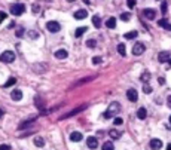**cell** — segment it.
<instances>
[{
    "instance_id": "c3c4849f",
    "label": "cell",
    "mask_w": 171,
    "mask_h": 150,
    "mask_svg": "<svg viewBox=\"0 0 171 150\" xmlns=\"http://www.w3.org/2000/svg\"><path fill=\"white\" fill-rule=\"evenodd\" d=\"M167 150H171V144H168V147H167Z\"/></svg>"
},
{
    "instance_id": "816d5d0a",
    "label": "cell",
    "mask_w": 171,
    "mask_h": 150,
    "mask_svg": "<svg viewBox=\"0 0 171 150\" xmlns=\"http://www.w3.org/2000/svg\"><path fill=\"white\" fill-rule=\"evenodd\" d=\"M170 125H171V116H170Z\"/></svg>"
},
{
    "instance_id": "ab89813d",
    "label": "cell",
    "mask_w": 171,
    "mask_h": 150,
    "mask_svg": "<svg viewBox=\"0 0 171 150\" xmlns=\"http://www.w3.org/2000/svg\"><path fill=\"white\" fill-rule=\"evenodd\" d=\"M39 10H40V6H39L37 3H34V5H33V12H34V14H37Z\"/></svg>"
},
{
    "instance_id": "52a82bcc",
    "label": "cell",
    "mask_w": 171,
    "mask_h": 150,
    "mask_svg": "<svg viewBox=\"0 0 171 150\" xmlns=\"http://www.w3.org/2000/svg\"><path fill=\"white\" fill-rule=\"evenodd\" d=\"M127 98L129 100L131 103H136L137 100H138V94H137V91H136V89H133V88H129V89L127 91Z\"/></svg>"
},
{
    "instance_id": "bcb514c9",
    "label": "cell",
    "mask_w": 171,
    "mask_h": 150,
    "mask_svg": "<svg viewBox=\"0 0 171 150\" xmlns=\"http://www.w3.org/2000/svg\"><path fill=\"white\" fill-rule=\"evenodd\" d=\"M3 115H5V110L0 109V118H3Z\"/></svg>"
},
{
    "instance_id": "5b68a950",
    "label": "cell",
    "mask_w": 171,
    "mask_h": 150,
    "mask_svg": "<svg viewBox=\"0 0 171 150\" xmlns=\"http://www.w3.org/2000/svg\"><path fill=\"white\" fill-rule=\"evenodd\" d=\"M46 30L51 31V33H58L61 30V24L58 21H49L46 24Z\"/></svg>"
},
{
    "instance_id": "ffe728a7",
    "label": "cell",
    "mask_w": 171,
    "mask_h": 150,
    "mask_svg": "<svg viewBox=\"0 0 171 150\" xmlns=\"http://www.w3.org/2000/svg\"><path fill=\"white\" fill-rule=\"evenodd\" d=\"M106 26H107V28H112V30H113V28L116 27V18H115V17H110V18L106 21Z\"/></svg>"
},
{
    "instance_id": "74e56055",
    "label": "cell",
    "mask_w": 171,
    "mask_h": 150,
    "mask_svg": "<svg viewBox=\"0 0 171 150\" xmlns=\"http://www.w3.org/2000/svg\"><path fill=\"white\" fill-rule=\"evenodd\" d=\"M100 62H101V58H100V57H94V58H92V64H94V66L100 64Z\"/></svg>"
},
{
    "instance_id": "ba28073f",
    "label": "cell",
    "mask_w": 171,
    "mask_h": 150,
    "mask_svg": "<svg viewBox=\"0 0 171 150\" xmlns=\"http://www.w3.org/2000/svg\"><path fill=\"white\" fill-rule=\"evenodd\" d=\"M143 15L146 17L147 19L152 21V19L156 18V10H155V9H150V8H149V9H144V10H143Z\"/></svg>"
},
{
    "instance_id": "9a60e30c",
    "label": "cell",
    "mask_w": 171,
    "mask_h": 150,
    "mask_svg": "<svg viewBox=\"0 0 171 150\" xmlns=\"http://www.w3.org/2000/svg\"><path fill=\"white\" fill-rule=\"evenodd\" d=\"M33 68H34L36 73H45L48 70V64H42V62H40V64H34Z\"/></svg>"
},
{
    "instance_id": "d6986e66",
    "label": "cell",
    "mask_w": 171,
    "mask_h": 150,
    "mask_svg": "<svg viewBox=\"0 0 171 150\" xmlns=\"http://www.w3.org/2000/svg\"><path fill=\"white\" fill-rule=\"evenodd\" d=\"M137 118L140 119V120H144L147 118V111H146V109L144 107H140L138 110H137Z\"/></svg>"
},
{
    "instance_id": "7402d4cb",
    "label": "cell",
    "mask_w": 171,
    "mask_h": 150,
    "mask_svg": "<svg viewBox=\"0 0 171 150\" xmlns=\"http://www.w3.org/2000/svg\"><path fill=\"white\" fill-rule=\"evenodd\" d=\"M91 80H94V76H91V77H85V79L77 80V82L73 85V88H74V86H81V85H83V83H86V82H91Z\"/></svg>"
},
{
    "instance_id": "d4e9b609",
    "label": "cell",
    "mask_w": 171,
    "mask_h": 150,
    "mask_svg": "<svg viewBox=\"0 0 171 150\" xmlns=\"http://www.w3.org/2000/svg\"><path fill=\"white\" fill-rule=\"evenodd\" d=\"M34 146L36 147H43L45 146V140L42 138V137H36L34 138Z\"/></svg>"
},
{
    "instance_id": "f6af8a7d",
    "label": "cell",
    "mask_w": 171,
    "mask_h": 150,
    "mask_svg": "<svg viewBox=\"0 0 171 150\" xmlns=\"http://www.w3.org/2000/svg\"><path fill=\"white\" fill-rule=\"evenodd\" d=\"M158 80H159V85H165V79L164 77H159Z\"/></svg>"
},
{
    "instance_id": "ee69618b",
    "label": "cell",
    "mask_w": 171,
    "mask_h": 150,
    "mask_svg": "<svg viewBox=\"0 0 171 150\" xmlns=\"http://www.w3.org/2000/svg\"><path fill=\"white\" fill-rule=\"evenodd\" d=\"M167 104H168V107L171 109V95H168V98H167Z\"/></svg>"
},
{
    "instance_id": "5bb4252c",
    "label": "cell",
    "mask_w": 171,
    "mask_h": 150,
    "mask_svg": "<svg viewBox=\"0 0 171 150\" xmlns=\"http://www.w3.org/2000/svg\"><path fill=\"white\" fill-rule=\"evenodd\" d=\"M158 26H159L161 28H164V30H171V24H170V21H167L165 18L164 19H159V21H158Z\"/></svg>"
},
{
    "instance_id": "8fae6325",
    "label": "cell",
    "mask_w": 171,
    "mask_h": 150,
    "mask_svg": "<svg viewBox=\"0 0 171 150\" xmlns=\"http://www.w3.org/2000/svg\"><path fill=\"white\" fill-rule=\"evenodd\" d=\"M162 147V141L159 138H152L150 140V149L152 150H159Z\"/></svg>"
},
{
    "instance_id": "7a4b0ae2",
    "label": "cell",
    "mask_w": 171,
    "mask_h": 150,
    "mask_svg": "<svg viewBox=\"0 0 171 150\" xmlns=\"http://www.w3.org/2000/svg\"><path fill=\"white\" fill-rule=\"evenodd\" d=\"M25 12V5L24 3H15L10 6V14L15 15V17H19Z\"/></svg>"
},
{
    "instance_id": "4316f807",
    "label": "cell",
    "mask_w": 171,
    "mask_h": 150,
    "mask_svg": "<svg viewBox=\"0 0 171 150\" xmlns=\"http://www.w3.org/2000/svg\"><path fill=\"white\" fill-rule=\"evenodd\" d=\"M88 31V28L86 27H79L77 30H76V33H74V37H81L83 33H86Z\"/></svg>"
},
{
    "instance_id": "f907efd6",
    "label": "cell",
    "mask_w": 171,
    "mask_h": 150,
    "mask_svg": "<svg viewBox=\"0 0 171 150\" xmlns=\"http://www.w3.org/2000/svg\"><path fill=\"white\" fill-rule=\"evenodd\" d=\"M168 62H170V66H171V58H170V59H168Z\"/></svg>"
},
{
    "instance_id": "681fc988",
    "label": "cell",
    "mask_w": 171,
    "mask_h": 150,
    "mask_svg": "<svg viewBox=\"0 0 171 150\" xmlns=\"http://www.w3.org/2000/svg\"><path fill=\"white\" fill-rule=\"evenodd\" d=\"M67 2H70V3H72V2H76V0H67Z\"/></svg>"
},
{
    "instance_id": "836d02e7",
    "label": "cell",
    "mask_w": 171,
    "mask_h": 150,
    "mask_svg": "<svg viewBox=\"0 0 171 150\" xmlns=\"http://www.w3.org/2000/svg\"><path fill=\"white\" fill-rule=\"evenodd\" d=\"M34 101H36V104H37V107H39V109H43V101L40 100V97H39V95L34 98Z\"/></svg>"
},
{
    "instance_id": "484cf974",
    "label": "cell",
    "mask_w": 171,
    "mask_h": 150,
    "mask_svg": "<svg viewBox=\"0 0 171 150\" xmlns=\"http://www.w3.org/2000/svg\"><path fill=\"white\" fill-rule=\"evenodd\" d=\"M117 52H119V55H122V57L127 55V49H125V45H124V43H119V45H117Z\"/></svg>"
},
{
    "instance_id": "603a6c76",
    "label": "cell",
    "mask_w": 171,
    "mask_h": 150,
    "mask_svg": "<svg viewBox=\"0 0 171 150\" xmlns=\"http://www.w3.org/2000/svg\"><path fill=\"white\" fill-rule=\"evenodd\" d=\"M137 36H138V31L134 30V31H128V33H125L124 37H125V39H128V40H131V39H136Z\"/></svg>"
},
{
    "instance_id": "2e32d148",
    "label": "cell",
    "mask_w": 171,
    "mask_h": 150,
    "mask_svg": "<svg viewBox=\"0 0 171 150\" xmlns=\"http://www.w3.org/2000/svg\"><path fill=\"white\" fill-rule=\"evenodd\" d=\"M82 138H83V135L81 134V132H77V131H74V132H72L70 134V140L72 141H82Z\"/></svg>"
},
{
    "instance_id": "8992f818",
    "label": "cell",
    "mask_w": 171,
    "mask_h": 150,
    "mask_svg": "<svg viewBox=\"0 0 171 150\" xmlns=\"http://www.w3.org/2000/svg\"><path fill=\"white\" fill-rule=\"evenodd\" d=\"M86 107H88V106H86V104H83V106H81V107H77V109H74V110L69 111V113H67V115H63V116H61L60 119L63 120V119H67V118H72V116H76L77 113H81V111H83V110H85Z\"/></svg>"
},
{
    "instance_id": "7dc6e473",
    "label": "cell",
    "mask_w": 171,
    "mask_h": 150,
    "mask_svg": "<svg viewBox=\"0 0 171 150\" xmlns=\"http://www.w3.org/2000/svg\"><path fill=\"white\" fill-rule=\"evenodd\" d=\"M83 2H85L86 5H89V3H91V2H89V0H83Z\"/></svg>"
},
{
    "instance_id": "83f0119b",
    "label": "cell",
    "mask_w": 171,
    "mask_h": 150,
    "mask_svg": "<svg viewBox=\"0 0 171 150\" xmlns=\"http://www.w3.org/2000/svg\"><path fill=\"white\" fill-rule=\"evenodd\" d=\"M34 119H36V118H30L28 120H24V122H22V123L19 125V129H24L25 126H28L30 123H33V122H34Z\"/></svg>"
},
{
    "instance_id": "7c38bea8",
    "label": "cell",
    "mask_w": 171,
    "mask_h": 150,
    "mask_svg": "<svg viewBox=\"0 0 171 150\" xmlns=\"http://www.w3.org/2000/svg\"><path fill=\"white\" fill-rule=\"evenodd\" d=\"M88 17V12L85 9H79L74 12V19H85Z\"/></svg>"
},
{
    "instance_id": "8d00e7d4",
    "label": "cell",
    "mask_w": 171,
    "mask_h": 150,
    "mask_svg": "<svg viewBox=\"0 0 171 150\" xmlns=\"http://www.w3.org/2000/svg\"><path fill=\"white\" fill-rule=\"evenodd\" d=\"M129 18H131V15L128 14V12H125V14H121V19H124V21H129Z\"/></svg>"
},
{
    "instance_id": "9c48e42d",
    "label": "cell",
    "mask_w": 171,
    "mask_h": 150,
    "mask_svg": "<svg viewBox=\"0 0 171 150\" xmlns=\"http://www.w3.org/2000/svg\"><path fill=\"white\" fill-rule=\"evenodd\" d=\"M86 146L89 149H97L98 147V140L95 138V137H88L86 138Z\"/></svg>"
},
{
    "instance_id": "4dcf8cb0",
    "label": "cell",
    "mask_w": 171,
    "mask_h": 150,
    "mask_svg": "<svg viewBox=\"0 0 171 150\" xmlns=\"http://www.w3.org/2000/svg\"><path fill=\"white\" fill-rule=\"evenodd\" d=\"M27 36L30 37V39H37V37H39V33L34 31V30H30V31H27Z\"/></svg>"
},
{
    "instance_id": "ac0fdd59",
    "label": "cell",
    "mask_w": 171,
    "mask_h": 150,
    "mask_svg": "<svg viewBox=\"0 0 171 150\" xmlns=\"http://www.w3.org/2000/svg\"><path fill=\"white\" fill-rule=\"evenodd\" d=\"M10 98L14 100V101H19V100H22V92H21L19 89L12 91V94H10Z\"/></svg>"
},
{
    "instance_id": "d590c367",
    "label": "cell",
    "mask_w": 171,
    "mask_h": 150,
    "mask_svg": "<svg viewBox=\"0 0 171 150\" xmlns=\"http://www.w3.org/2000/svg\"><path fill=\"white\" fill-rule=\"evenodd\" d=\"M122 122H124V119H122V118H115V120H113V123L116 125V126H119V125H122Z\"/></svg>"
},
{
    "instance_id": "1f68e13d",
    "label": "cell",
    "mask_w": 171,
    "mask_h": 150,
    "mask_svg": "<svg viewBox=\"0 0 171 150\" xmlns=\"http://www.w3.org/2000/svg\"><path fill=\"white\" fill-rule=\"evenodd\" d=\"M95 46H97V42H95V40H92V39H91V40H86V48L94 49Z\"/></svg>"
},
{
    "instance_id": "e575fe53",
    "label": "cell",
    "mask_w": 171,
    "mask_h": 150,
    "mask_svg": "<svg viewBox=\"0 0 171 150\" xmlns=\"http://www.w3.org/2000/svg\"><path fill=\"white\" fill-rule=\"evenodd\" d=\"M161 14H167V2H162L161 3Z\"/></svg>"
},
{
    "instance_id": "d6a6232c",
    "label": "cell",
    "mask_w": 171,
    "mask_h": 150,
    "mask_svg": "<svg viewBox=\"0 0 171 150\" xmlns=\"http://www.w3.org/2000/svg\"><path fill=\"white\" fill-rule=\"evenodd\" d=\"M143 92H144V94H150V92H152V86L147 85V83H144V85H143Z\"/></svg>"
},
{
    "instance_id": "cb8c5ba5",
    "label": "cell",
    "mask_w": 171,
    "mask_h": 150,
    "mask_svg": "<svg viewBox=\"0 0 171 150\" xmlns=\"http://www.w3.org/2000/svg\"><path fill=\"white\" fill-rule=\"evenodd\" d=\"M92 24H94L95 28H100V27H101V18H100L98 15H94V17H92Z\"/></svg>"
},
{
    "instance_id": "7bdbcfd3",
    "label": "cell",
    "mask_w": 171,
    "mask_h": 150,
    "mask_svg": "<svg viewBox=\"0 0 171 150\" xmlns=\"http://www.w3.org/2000/svg\"><path fill=\"white\" fill-rule=\"evenodd\" d=\"M5 18H6V14H5V12H0V22H2Z\"/></svg>"
},
{
    "instance_id": "60d3db41",
    "label": "cell",
    "mask_w": 171,
    "mask_h": 150,
    "mask_svg": "<svg viewBox=\"0 0 171 150\" xmlns=\"http://www.w3.org/2000/svg\"><path fill=\"white\" fill-rule=\"evenodd\" d=\"M0 150H10V146L9 144H2L0 146Z\"/></svg>"
},
{
    "instance_id": "f546056e",
    "label": "cell",
    "mask_w": 171,
    "mask_h": 150,
    "mask_svg": "<svg viewBox=\"0 0 171 150\" xmlns=\"http://www.w3.org/2000/svg\"><path fill=\"white\" fill-rule=\"evenodd\" d=\"M15 83H17V79H15V77H10V79H8V82H6L3 86H5V88H9V86L15 85Z\"/></svg>"
},
{
    "instance_id": "277c9868",
    "label": "cell",
    "mask_w": 171,
    "mask_h": 150,
    "mask_svg": "<svg viewBox=\"0 0 171 150\" xmlns=\"http://www.w3.org/2000/svg\"><path fill=\"white\" fill-rule=\"evenodd\" d=\"M144 51H146V46H144V43H141V42L134 43V46H133V55H136V57L143 55Z\"/></svg>"
},
{
    "instance_id": "4fadbf2b",
    "label": "cell",
    "mask_w": 171,
    "mask_h": 150,
    "mask_svg": "<svg viewBox=\"0 0 171 150\" xmlns=\"http://www.w3.org/2000/svg\"><path fill=\"white\" fill-rule=\"evenodd\" d=\"M109 137L112 140H119L122 137V131H117V129H110L109 131Z\"/></svg>"
},
{
    "instance_id": "30bf717a",
    "label": "cell",
    "mask_w": 171,
    "mask_h": 150,
    "mask_svg": "<svg viewBox=\"0 0 171 150\" xmlns=\"http://www.w3.org/2000/svg\"><path fill=\"white\" fill-rule=\"evenodd\" d=\"M170 58H171V55H170L168 51H162V52L158 54V61H159V62H167Z\"/></svg>"
},
{
    "instance_id": "3957f363",
    "label": "cell",
    "mask_w": 171,
    "mask_h": 150,
    "mask_svg": "<svg viewBox=\"0 0 171 150\" xmlns=\"http://www.w3.org/2000/svg\"><path fill=\"white\" fill-rule=\"evenodd\" d=\"M15 58H17V55H15V52H12V51H5L2 55H0V61L6 62V64H9V62H12V61H15Z\"/></svg>"
},
{
    "instance_id": "e0dca14e",
    "label": "cell",
    "mask_w": 171,
    "mask_h": 150,
    "mask_svg": "<svg viewBox=\"0 0 171 150\" xmlns=\"http://www.w3.org/2000/svg\"><path fill=\"white\" fill-rule=\"evenodd\" d=\"M67 51L65 49H58V51H55V58H58V59H65L67 58Z\"/></svg>"
},
{
    "instance_id": "44dd1931",
    "label": "cell",
    "mask_w": 171,
    "mask_h": 150,
    "mask_svg": "<svg viewBox=\"0 0 171 150\" xmlns=\"http://www.w3.org/2000/svg\"><path fill=\"white\" fill-rule=\"evenodd\" d=\"M150 77H152V74H150L149 71H143V73H141V76H140L141 82H144V83H147V82L150 80Z\"/></svg>"
},
{
    "instance_id": "f35d334b",
    "label": "cell",
    "mask_w": 171,
    "mask_h": 150,
    "mask_svg": "<svg viewBox=\"0 0 171 150\" xmlns=\"http://www.w3.org/2000/svg\"><path fill=\"white\" fill-rule=\"evenodd\" d=\"M134 6H136V0H128V8L133 9Z\"/></svg>"
},
{
    "instance_id": "f1b7e54d",
    "label": "cell",
    "mask_w": 171,
    "mask_h": 150,
    "mask_svg": "<svg viewBox=\"0 0 171 150\" xmlns=\"http://www.w3.org/2000/svg\"><path fill=\"white\" fill-rule=\"evenodd\" d=\"M103 150H115V146L112 141H106L103 144Z\"/></svg>"
},
{
    "instance_id": "6da1fadb",
    "label": "cell",
    "mask_w": 171,
    "mask_h": 150,
    "mask_svg": "<svg viewBox=\"0 0 171 150\" xmlns=\"http://www.w3.org/2000/svg\"><path fill=\"white\" fill-rule=\"evenodd\" d=\"M121 111V104L117 103V101H113V103H110L109 104V107H107V110H106V113H104L103 116L106 118V119H109V118H112V116H116L117 113Z\"/></svg>"
},
{
    "instance_id": "b9f144b4",
    "label": "cell",
    "mask_w": 171,
    "mask_h": 150,
    "mask_svg": "<svg viewBox=\"0 0 171 150\" xmlns=\"http://www.w3.org/2000/svg\"><path fill=\"white\" fill-rule=\"evenodd\" d=\"M22 34H24V28H18V31H17V36H18V37H22Z\"/></svg>"
}]
</instances>
